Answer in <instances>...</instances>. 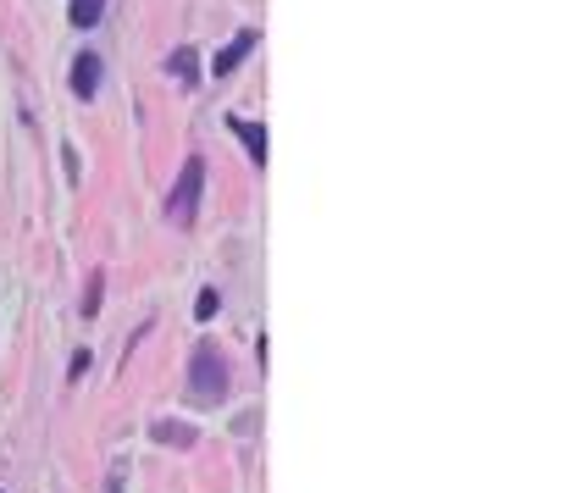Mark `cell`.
I'll return each instance as SVG.
<instances>
[{
  "label": "cell",
  "instance_id": "obj_1",
  "mask_svg": "<svg viewBox=\"0 0 587 493\" xmlns=\"http://www.w3.org/2000/svg\"><path fill=\"white\" fill-rule=\"evenodd\" d=\"M189 399H200V405H222L228 399V366H222V355L211 344H200L189 361Z\"/></svg>",
  "mask_w": 587,
  "mask_h": 493
},
{
  "label": "cell",
  "instance_id": "obj_2",
  "mask_svg": "<svg viewBox=\"0 0 587 493\" xmlns=\"http://www.w3.org/2000/svg\"><path fill=\"white\" fill-rule=\"evenodd\" d=\"M200 189H205V161L189 156V161H183V172H178V189H172V200H167V222H172V228H189V222H194V211H200Z\"/></svg>",
  "mask_w": 587,
  "mask_h": 493
},
{
  "label": "cell",
  "instance_id": "obj_3",
  "mask_svg": "<svg viewBox=\"0 0 587 493\" xmlns=\"http://www.w3.org/2000/svg\"><path fill=\"white\" fill-rule=\"evenodd\" d=\"M95 89H100V56L95 50H78V61H72V95L95 100Z\"/></svg>",
  "mask_w": 587,
  "mask_h": 493
},
{
  "label": "cell",
  "instance_id": "obj_4",
  "mask_svg": "<svg viewBox=\"0 0 587 493\" xmlns=\"http://www.w3.org/2000/svg\"><path fill=\"white\" fill-rule=\"evenodd\" d=\"M244 50H255V28H244L239 39H228V45L216 50V56H211V73H216V78H228L233 67L244 61Z\"/></svg>",
  "mask_w": 587,
  "mask_h": 493
},
{
  "label": "cell",
  "instance_id": "obj_5",
  "mask_svg": "<svg viewBox=\"0 0 587 493\" xmlns=\"http://www.w3.org/2000/svg\"><path fill=\"white\" fill-rule=\"evenodd\" d=\"M228 128L244 139V150H250L255 167H266V128H261V122H250V117H228Z\"/></svg>",
  "mask_w": 587,
  "mask_h": 493
},
{
  "label": "cell",
  "instance_id": "obj_6",
  "mask_svg": "<svg viewBox=\"0 0 587 493\" xmlns=\"http://www.w3.org/2000/svg\"><path fill=\"white\" fill-rule=\"evenodd\" d=\"M150 438H156V444H178V449L200 444V433H194L189 421H156V427H150Z\"/></svg>",
  "mask_w": 587,
  "mask_h": 493
},
{
  "label": "cell",
  "instance_id": "obj_7",
  "mask_svg": "<svg viewBox=\"0 0 587 493\" xmlns=\"http://www.w3.org/2000/svg\"><path fill=\"white\" fill-rule=\"evenodd\" d=\"M100 12H106V0H72V23L78 28H95Z\"/></svg>",
  "mask_w": 587,
  "mask_h": 493
},
{
  "label": "cell",
  "instance_id": "obj_8",
  "mask_svg": "<svg viewBox=\"0 0 587 493\" xmlns=\"http://www.w3.org/2000/svg\"><path fill=\"white\" fill-rule=\"evenodd\" d=\"M100 300H106V277H89V289H84V316H100Z\"/></svg>",
  "mask_w": 587,
  "mask_h": 493
},
{
  "label": "cell",
  "instance_id": "obj_9",
  "mask_svg": "<svg viewBox=\"0 0 587 493\" xmlns=\"http://www.w3.org/2000/svg\"><path fill=\"white\" fill-rule=\"evenodd\" d=\"M178 78H194V50H172V61H167Z\"/></svg>",
  "mask_w": 587,
  "mask_h": 493
},
{
  "label": "cell",
  "instance_id": "obj_10",
  "mask_svg": "<svg viewBox=\"0 0 587 493\" xmlns=\"http://www.w3.org/2000/svg\"><path fill=\"white\" fill-rule=\"evenodd\" d=\"M216 305H222V300H216V289H205V294H200V305H194V316H200V322H211Z\"/></svg>",
  "mask_w": 587,
  "mask_h": 493
},
{
  "label": "cell",
  "instance_id": "obj_11",
  "mask_svg": "<svg viewBox=\"0 0 587 493\" xmlns=\"http://www.w3.org/2000/svg\"><path fill=\"white\" fill-rule=\"evenodd\" d=\"M89 366H95V355H89V349H78V355H72V366H67V372H72V377H84Z\"/></svg>",
  "mask_w": 587,
  "mask_h": 493
}]
</instances>
